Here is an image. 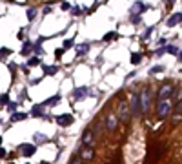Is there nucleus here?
Listing matches in <instances>:
<instances>
[{
  "label": "nucleus",
  "mask_w": 182,
  "mask_h": 164,
  "mask_svg": "<svg viewBox=\"0 0 182 164\" xmlns=\"http://www.w3.org/2000/svg\"><path fill=\"white\" fill-rule=\"evenodd\" d=\"M171 109H173V106H171L169 98H166V100H159V108H157V115H159L160 118H166L171 115Z\"/></svg>",
  "instance_id": "f257e3e1"
},
{
  "label": "nucleus",
  "mask_w": 182,
  "mask_h": 164,
  "mask_svg": "<svg viewBox=\"0 0 182 164\" xmlns=\"http://www.w3.org/2000/svg\"><path fill=\"white\" fill-rule=\"evenodd\" d=\"M173 91H175V88H173V84H164V86L160 88V91H159V100H166V98H169L171 95H173Z\"/></svg>",
  "instance_id": "f03ea898"
},
{
  "label": "nucleus",
  "mask_w": 182,
  "mask_h": 164,
  "mask_svg": "<svg viewBox=\"0 0 182 164\" xmlns=\"http://www.w3.org/2000/svg\"><path fill=\"white\" fill-rule=\"evenodd\" d=\"M131 113L133 115H142L144 109H142V102H140V95H133V100H131Z\"/></svg>",
  "instance_id": "7ed1b4c3"
},
{
  "label": "nucleus",
  "mask_w": 182,
  "mask_h": 164,
  "mask_svg": "<svg viewBox=\"0 0 182 164\" xmlns=\"http://www.w3.org/2000/svg\"><path fill=\"white\" fill-rule=\"evenodd\" d=\"M73 120H75V117H73L71 113H62V115H58V117H57V124H58V126H62V128L71 126Z\"/></svg>",
  "instance_id": "20e7f679"
},
{
  "label": "nucleus",
  "mask_w": 182,
  "mask_h": 164,
  "mask_svg": "<svg viewBox=\"0 0 182 164\" xmlns=\"http://www.w3.org/2000/svg\"><path fill=\"white\" fill-rule=\"evenodd\" d=\"M149 98H151L149 89H144V91L140 93V102H142V109H144V111L149 109Z\"/></svg>",
  "instance_id": "39448f33"
},
{
  "label": "nucleus",
  "mask_w": 182,
  "mask_h": 164,
  "mask_svg": "<svg viewBox=\"0 0 182 164\" xmlns=\"http://www.w3.org/2000/svg\"><path fill=\"white\" fill-rule=\"evenodd\" d=\"M18 150L22 151V155H26V157H31L33 153L37 151V148H35V144H20V148Z\"/></svg>",
  "instance_id": "423d86ee"
},
{
  "label": "nucleus",
  "mask_w": 182,
  "mask_h": 164,
  "mask_svg": "<svg viewBox=\"0 0 182 164\" xmlns=\"http://www.w3.org/2000/svg\"><path fill=\"white\" fill-rule=\"evenodd\" d=\"M147 4H144V2H135L133 4V7H131V15H140V13H144V11H147Z\"/></svg>",
  "instance_id": "0eeeda50"
},
{
  "label": "nucleus",
  "mask_w": 182,
  "mask_h": 164,
  "mask_svg": "<svg viewBox=\"0 0 182 164\" xmlns=\"http://www.w3.org/2000/svg\"><path fill=\"white\" fill-rule=\"evenodd\" d=\"M182 22V13H175V15H171V17L168 18V27H175L177 24H180Z\"/></svg>",
  "instance_id": "6e6552de"
},
{
  "label": "nucleus",
  "mask_w": 182,
  "mask_h": 164,
  "mask_svg": "<svg viewBox=\"0 0 182 164\" xmlns=\"http://www.w3.org/2000/svg\"><path fill=\"white\" fill-rule=\"evenodd\" d=\"M87 91H89L87 88H77L75 91H73V98H75V100H82V98H86Z\"/></svg>",
  "instance_id": "1a4fd4ad"
},
{
  "label": "nucleus",
  "mask_w": 182,
  "mask_h": 164,
  "mask_svg": "<svg viewBox=\"0 0 182 164\" xmlns=\"http://www.w3.org/2000/svg\"><path fill=\"white\" fill-rule=\"evenodd\" d=\"M93 139H95V137H93V131L91 130H86L84 135H82V144H84V146H91Z\"/></svg>",
  "instance_id": "9d476101"
},
{
  "label": "nucleus",
  "mask_w": 182,
  "mask_h": 164,
  "mask_svg": "<svg viewBox=\"0 0 182 164\" xmlns=\"http://www.w3.org/2000/svg\"><path fill=\"white\" fill-rule=\"evenodd\" d=\"M31 115L33 117H44V104H35L31 109Z\"/></svg>",
  "instance_id": "9b49d317"
},
{
  "label": "nucleus",
  "mask_w": 182,
  "mask_h": 164,
  "mask_svg": "<svg viewBox=\"0 0 182 164\" xmlns=\"http://www.w3.org/2000/svg\"><path fill=\"white\" fill-rule=\"evenodd\" d=\"M87 51H89V42H84V44H80V46H77V55L78 57H84Z\"/></svg>",
  "instance_id": "f8f14e48"
},
{
  "label": "nucleus",
  "mask_w": 182,
  "mask_h": 164,
  "mask_svg": "<svg viewBox=\"0 0 182 164\" xmlns=\"http://www.w3.org/2000/svg\"><path fill=\"white\" fill-rule=\"evenodd\" d=\"M106 126H107V130L109 131H113L117 128V120H115V117L113 115H107V118H106Z\"/></svg>",
  "instance_id": "ddd939ff"
},
{
  "label": "nucleus",
  "mask_w": 182,
  "mask_h": 164,
  "mask_svg": "<svg viewBox=\"0 0 182 164\" xmlns=\"http://www.w3.org/2000/svg\"><path fill=\"white\" fill-rule=\"evenodd\" d=\"M31 48H33V44L29 42V40H26L24 42V46H22V57H29V53H31Z\"/></svg>",
  "instance_id": "4468645a"
},
{
  "label": "nucleus",
  "mask_w": 182,
  "mask_h": 164,
  "mask_svg": "<svg viewBox=\"0 0 182 164\" xmlns=\"http://www.w3.org/2000/svg\"><path fill=\"white\" fill-rule=\"evenodd\" d=\"M33 141H35V144H46L47 137L44 135V133H35V135H33Z\"/></svg>",
  "instance_id": "2eb2a0df"
},
{
  "label": "nucleus",
  "mask_w": 182,
  "mask_h": 164,
  "mask_svg": "<svg viewBox=\"0 0 182 164\" xmlns=\"http://www.w3.org/2000/svg\"><path fill=\"white\" fill-rule=\"evenodd\" d=\"M40 66H42V69H44V73H46V75H55V73L58 71L57 66H46V64H40Z\"/></svg>",
  "instance_id": "dca6fc26"
},
{
  "label": "nucleus",
  "mask_w": 182,
  "mask_h": 164,
  "mask_svg": "<svg viewBox=\"0 0 182 164\" xmlns=\"http://www.w3.org/2000/svg\"><path fill=\"white\" fill-rule=\"evenodd\" d=\"M24 118H27V113H13L11 122H18V120H24Z\"/></svg>",
  "instance_id": "f3484780"
},
{
  "label": "nucleus",
  "mask_w": 182,
  "mask_h": 164,
  "mask_svg": "<svg viewBox=\"0 0 182 164\" xmlns=\"http://www.w3.org/2000/svg\"><path fill=\"white\" fill-rule=\"evenodd\" d=\"M142 62V53H133L131 55V64L133 66H137V64H140Z\"/></svg>",
  "instance_id": "a211bd4d"
},
{
  "label": "nucleus",
  "mask_w": 182,
  "mask_h": 164,
  "mask_svg": "<svg viewBox=\"0 0 182 164\" xmlns=\"http://www.w3.org/2000/svg\"><path fill=\"white\" fill-rule=\"evenodd\" d=\"M164 49H166V53H169V55H177V53H179V48L173 46V44H168Z\"/></svg>",
  "instance_id": "6ab92c4d"
},
{
  "label": "nucleus",
  "mask_w": 182,
  "mask_h": 164,
  "mask_svg": "<svg viewBox=\"0 0 182 164\" xmlns=\"http://www.w3.org/2000/svg\"><path fill=\"white\" fill-rule=\"evenodd\" d=\"M40 64H42V62H40V57H37V55L27 60V66H40Z\"/></svg>",
  "instance_id": "aec40b11"
},
{
  "label": "nucleus",
  "mask_w": 182,
  "mask_h": 164,
  "mask_svg": "<svg viewBox=\"0 0 182 164\" xmlns=\"http://www.w3.org/2000/svg\"><path fill=\"white\" fill-rule=\"evenodd\" d=\"M58 100H60V95H55L53 98H47V100L44 102V106H55V104H57Z\"/></svg>",
  "instance_id": "412c9836"
},
{
  "label": "nucleus",
  "mask_w": 182,
  "mask_h": 164,
  "mask_svg": "<svg viewBox=\"0 0 182 164\" xmlns=\"http://www.w3.org/2000/svg\"><path fill=\"white\" fill-rule=\"evenodd\" d=\"M117 37H119V35H117V31H109V33H106V35H104V42H109V40H115Z\"/></svg>",
  "instance_id": "4be33fe9"
},
{
  "label": "nucleus",
  "mask_w": 182,
  "mask_h": 164,
  "mask_svg": "<svg viewBox=\"0 0 182 164\" xmlns=\"http://www.w3.org/2000/svg\"><path fill=\"white\" fill-rule=\"evenodd\" d=\"M120 117L124 118V120H127V118H129V111H127V106H126V104L120 108Z\"/></svg>",
  "instance_id": "5701e85b"
},
{
  "label": "nucleus",
  "mask_w": 182,
  "mask_h": 164,
  "mask_svg": "<svg viewBox=\"0 0 182 164\" xmlns=\"http://www.w3.org/2000/svg\"><path fill=\"white\" fill-rule=\"evenodd\" d=\"M33 49H35V55H37V57H42V55L46 53V51L42 49V44H35V46H33Z\"/></svg>",
  "instance_id": "b1692460"
},
{
  "label": "nucleus",
  "mask_w": 182,
  "mask_h": 164,
  "mask_svg": "<svg viewBox=\"0 0 182 164\" xmlns=\"http://www.w3.org/2000/svg\"><path fill=\"white\" fill-rule=\"evenodd\" d=\"M140 22H142V17H140V15H131V24H133V26H139Z\"/></svg>",
  "instance_id": "393cba45"
},
{
  "label": "nucleus",
  "mask_w": 182,
  "mask_h": 164,
  "mask_svg": "<svg viewBox=\"0 0 182 164\" xmlns=\"http://www.w3.org/2000/svg\"><path fill=\"white\" fill-rule=\"evenodd\" d=\"M162 71H164V66H155V68H151V69H149L151 75H157V73H162Z\"/></svg>",
  "instance_id": "a878e982"
},
{
  "label": "nucleus",
  "mask_w": 182,
  "mask_h": 164,
  "mask_svg": "<svg viewBox=\"0 0 182 164\" xmlns=\"http://www.w3.org/2000/svg\"><path fill=\"white\" fill-rule=\"evenodd\" d=\"M35 17H37V9L35 7H29L27 9V18H29V20H33Z\"/></svg>",
  "instance_id": "bb28decb"
},
{
  "label": "nucleus",
  "mask_w": 182,
  "mask_h": 164,
  "mask_svg": "<svg viewBox=\"0 0 182 164\" xmlns=\"http://www.w3.org/2000/svg\"><path fill=\"white\" fill-rule=\"evenodd\" d=\"M153 29H155L153 26H151V27H147V29H146V31H144V35H142V38H144V40H147V38H149V35H151V33H153Z\"/></svg>",
  "instance_id": "cd10ccee"
},
{
  "label": "nucleus",
  "mask_w": 182,
  "mask_h": 164,
  "mask_svg": "<svg viewBox=\"0 0 182 164\" xmlns=\"http://www.w3.org/2000/svg\"><path fill=\"white\" fill-rule=\"evenodd\" d=\"M15 109H17V102H7V111L15 113Z\"/></svg>",
  "instance_id": "c85d7f7f"
},
{
  "label": "nucleus",
  "mask_w": 182,
  "mask_h": 164,
  "mask_svg": "<svg viewBox=\"0 0 182 164\" xmlns=\"http://www.w3.org/2000/svg\"><path fill=\"white\" fill-rule=\"evenodd\" d=\"M162 55H166V49H164V48H159V49L155 51V57H162Z\"/></svg>",
  "instance_id": "c756f323"
},
{
  "label": "nucleus",
  "mask_w": 182,
  "mask_h": 164,
  "mask_svg": "<svg viewBox=\"0 0 182 164\" xmlns=\"http://www.w3.org/2000/svg\"><path fill=\"white\" fill-rule=\"evenodd\" d=\"M71 13H73V15H75V17H78V15H80V13H82V9H80V7H78V6H75V7H73V9H71Z\"/></svg>",
  "instance_id": "7c9ffc66"
},
{
  "label": "nucleus",
  "mask_w": 182,
  "mask_h": 164,
  "mask_svg": "<svg viewBox=\"0 0 182 164\" xmlns=\"http://www.w3.org/2000/svg\"><path fill=\"white\" fill-rule=\"evenodd\" d=\"M0 102H2V104H7V102H9V95H2V97H0Z\"/></svg>",
  "instance_id": "2f4dec72"
},
{
  "label": "nucleus",
  "mask_w": 182,
  "mask_h": 164,
  "mask_svg": "<svg viewBox=\"0 0 182 164\" xmlns=\"http://www.w3.org/2000/svg\"><path fill=\"white\" fill-rule=\"evenodd\" d=\"M62 9H64V11H69V9H71V4L64 2V4H62Z\"/></svg>",
  "instance_id": "473e14b6"
},
{
  "label": "nucleus",
  "mask_w": 182,
  "mask_h": 164,
  "mask_svg": "<svg viewBox=\"0 0 182 164\" xmlns=\"http://www.w3.org/2000/svg\"><path fill=\"white\" fill-rule=\"evenodd\" d=\"M27 98V89H22V95H20V100H26Z\"/></svg>",
  "instance_id": "72a5a7b5"
},
{
  "label": "nucleus",
  "mask_w": 182,
  "mask_h": 164,
  "mask_svg": "<svg viewBox=\"0 0 182 164\" xmlns=\"http://www.w3.org/2000/svg\"><path fill=\"white\" fill-rule=\"evenodd\" d=\"M71 46H73V40H71V38H69V40H66V42H64V48H66V49H67V48H71Z\"/></svg>",
  "instance_id": "f704fd0d"
},
{
  "label": "nucleus",
  "mask_w": 182,
  "mask_h": 164,
  "mask_svg": "<svg viewBox=\"0 0 182 164\" xmlns=\"http://www.w3.org/2000/svg\"><path fill=\"white\" fill-rule=\"evenodd\" d=\"M78 162H80V155H75L73 161H71V164H78Z\"/></svg>",
  "instance_id": "c9c22d12"
},
{
  "label": "nucleus",
  "mask_w": 182,
  "mask_h": 164,
  "mask_svg": "<svg viewBox=\"0 0 182 164\" xmlns=\"http://www.w3.org/2000/svg\"><path fill=\"white\" fill-rule=\"evenodd\" d=\"M6 157V150H4V148H0V159H4Z\"/></svg>",
  "instance_id": "e433bc0d"
},
{
  "label": "nucleus",
  "mask_w": 182,
  "mask_h": 164,
  "mask_svg": "<svg viewBox=\"0 0 182 164\" xmlns=\"http://www.w3.org/2000/svg\"><path fill=\"white\" fill-rule=\"evenodd\" d=\"M84 159H91V150H87V151H86V155H84Z\"/></svg>",
  "instance_id": "4c0bfd02"
},
{
  "label": "nucleus",
  "mask_w": 182,
  "mask_h": 164,
  "mask_svg": "<svg viewBox=\"0 0 182 164\" xmlns=\"http://www.w3.org/2000/svg\"><path fill=\"white\" fill-rule=\"evenodd\" d=\"M44 13H46V15H47V13H51V6H46V9H44Z\"/></svg>",
  "instance_id": "58836bf2"
},
{
  "label": "nucleus",
  "mask_w": 182,
  "mask_h": 164,
  "mask_svg": "<svg viewBox=\"0 0 182 164\" xmlns=\"http://www.w3.org/2000/svg\"><path fill=\"white\" fill-rule=\"evenodd\" d=\"M22 71H24V73H29V68H27V64H26V66H22Z\"/></svg>",
  "instance_id": "ea45409f"
},
{
  "label": "nucleus",
  "mask_w": 182,
  "mask_h": 164,
  "mask_svg": "<svg viewBox=\"0 0 182 164\" xmlns=\"http://www.w3.org/2000/svg\"><path fill=\"white\" fill-rule=\"evenodd\" d=\"M177 57H179V60L182 62V49H179V53H177Z\"/></svg>",
  "instance_id": "a19ab883"
},
{
  "label": "nucleus",
  "mask_w": 182,
  "mask_h": 164,
  "mask_svg": "<svg viewBox=\"0 0 182 164\" xmlns=\"http://www.w3.org/2000/svg\"><path fill=\"white\" fill-rule=\"evenodd\" d=\"M0 144H2V137H0Z\"/></svg>",
  "instance_id": "79ce46f5"
},
{
  "label": "nucleus",
  "mask_w": 182,
  "mask_h": 164,
  "mask_svg": "<svg viewBox=\"0 0 182 164\" xmlns=\"http://www.w3.org/2000/svg\"><path fill=\"white\" fill-rule=\"evenodd\" d=\"M42 164H47V162H42Z\"/></svg>",
  "instance_id": "37998d69"
}]
</instances>
